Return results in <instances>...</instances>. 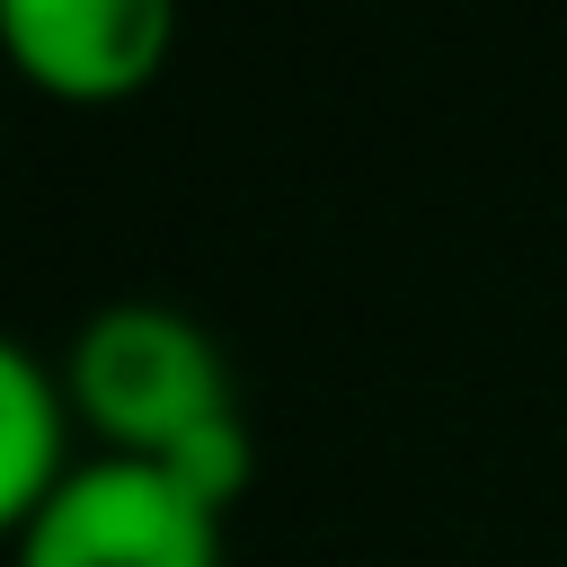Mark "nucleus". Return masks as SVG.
Masks as SVG:
<instances>
[{
  "instance_id": "39448f33",
  "label": "nucleus",
  "mask_w": 567,
  "mask_h": 567,
  "mask_svg": "<svg viewBox=\"0 0 567 567\" xmlns=\"http://www.w3.org/2000/svg\"><path fill=\"white\" fill-rule=\"evenodd\" d=\"M151 470H159V478H168L186 505H204V514L221 523V514L248 496V478H257V443H248V425H239V408H230V416L195 425L186 443H168Z\"/></svg>"
},
{
  "instance_id": "7ed1b4c3",
  "label": "nucleus",
  "mask_w": 567,
  "mask_h": 567,
  "mask_svg": "<svg viewBox=\"0 0 567 567\" xmlns=\"http://www.w3.org/2000/svg\"><path fill=\"white\" fill-rule=\"evenodd\" d=\"M168 44H177V0H0V53L53 106L142 97Z\"/></svg>"
},
{
  "instance_id": "f257e3e1",
  "label": "nucleus",
  "mask_w": 567,
  "mask_h": 567,
  "mask_svg": "<svg viewBox=\"0 0 567 567\" xmlns=\"http://www.w3.org/2000/svg\"><path fill=\"white\" fill-rule=\"evenodd\" d=\"M62 399H71V425L115 461H159L168 443H186L195 425L239 408L213 328H195L168 301L89 310L62 354Z\"/></svg>"
},
{
  "instance_id": "f03ea898",
  "label": "nucleus",
  "mask_w": 567,
  "mask_h": 567,
  "mask_svg": "<svg viewBox=\"0 0 567 567\" xmlns=\"http://www.w3.org/2000/svg\"><path fill=\"white\" fill-rule=\"evenodd\" d=\"M9 549L18 567H221V523L186 505L151 461L80 452Z\"/></svg>"
},
{
  "instance_id": "20e7f679",
  "label": "nucleus",
  "mask_w": 567,
  "mask_h": 567,
  "mask_svg": "<svg viewBox=\"0 0 567 567\" xmlns=\"http://www.w3.org/2000/svg\"><path fill=\"white\" fill-rule=\"evenodd\" d=\"M71 461L80 452H71L62 372L0 328V540H18L44 514V496L71 478Z\"/></svg>"
}]
</instances>
